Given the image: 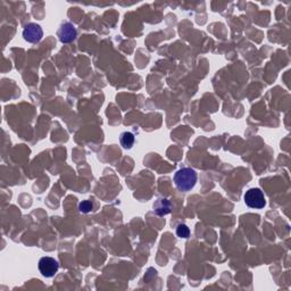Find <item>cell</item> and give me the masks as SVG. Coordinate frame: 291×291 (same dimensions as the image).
Instances as JSON below:
<instances>
[{
	"label": "cell",
	"instance_id": "9c48e42d",
	"mask_svg": "<svg viewBox=\"0 0 291 291\" xmlns=\"http://www.w3.org/2000/svg\"><path fill=\"white\" fill-rule=\"evenodd\" d=\"M93 208H94V204H93V202H90V200L81 202L80 205H79L80 212H82V213H90L91 211H93Z\"/></svg>",
	"mask_w": 291,
	"mask_h": 291
},
{
	"label": "cell",
	"instance_id": "3957f363",
	"mask_svg": "<svg viewBox=\"0 0 291 291\" xmlns=\"http://www.w3.org/2000/svg\"><path fill=\"white\" fill-rule=\"evenodd\" d=\"M59 264L53 257H42L39 260V271L43 277L53 278L58 272Z\"/></svg>",
	"mask_w": 291,
	"mask_h": 291
},
{
	"label": "cell",
	"instance_id": "7a4b0ae2",
	"mask_svg": "<svg viewBox=\"0 0 291 291\" xmlns=\"http://www.w3.org/2000/svg\"><path fill=\"white\" fill-rule=\"evenodd\" d=\"M244 203L249 208L262 209L266 206V199L263 191L258 188H252L244 193Z\"/></svg>",
	"mask_w": 291,
	"mask_h": 291
},
{
	"label": "cell",
	"instance_id": "5b68a950",
	"mask_svg": "<svg viewBox=\"0 0 291 291\" xmlns=\"http://www.w3.org/2000/svg\"><path fill=\"white\" fill-rule=\"evenodd\" d=\"M57 35L60 40V42L70 43V42L74 41L76 37H78V31H76V29L72 23L65 22L60 25V28L58 29Z\"/></svg>",
	"mask_w": 291,
	"mask_h": 291
},
{
	"label": "cell",
	"instance_id": "52a82bcc",
	"mask_svg": "<svg viewBox=\"0 0 291 291\" xmlns=\"http://www.w3.org/2000/svg\"><path fill=\"white\" fill-rule=\"evenodd\" d=\"M135 141H136V138L132 132H127V131L122 132L120 136V142L124 149H131V148L135 145Z\"/></svg>",
	"mask_w": 291,
	"mask_h": 291
},
{
	"label": "cell",
	"instance_id": "277c9868",
	"mask_svg": "<svg viewBox=\"0 0 291 291\" xmlns=\"http://www.w3.org/2000/svg\"><path fill=\"white\" fill-rule=\"evenodd\" d=\"M43 37V31L39 24L31 23L23 30V38L30 43H38Z\"/></svg>",
	"mask_w": 291,
	"mask_h": 291
},
{
	"label": "cell",
	"instance_id": "ba28073f",
	"mask_svg": "<svg viewBox=\"0 0 291 291\" xmlns=\"http://www.w3.org/2000/svg\"><path fill=\"white\" fill-rule=\"evenodd\" d=\"M176 236L183 239L189 238V236H190V229H189L186 224H178L176 227Z\"/></svg>",
	"mask_w": 291,
	"mask_h": 291
},
{
	"label": "cell",
	"instance_id": "6da1fadb",
	"mask_svg": "<svg viewBox=\"0 0 291 291\" xmlns=\"http://www.w3.org/2000/svg\"><path fill=\"white\" fill-rule=\"evenodd\" d=\"M197 173L193 168L183 167L178 170L174 174V183L177 190L182 192L190 191L191 189L195 188L197 183Z\"/></svg>",
	"mask_w": 291,
	"mask_h": 291
},
{
	"label": "cell",
	"instance_id": "8992f818",
	"mask_svg": "<svg viewBox=\"0 0 291 291\" xmlns=\"http://www.w3.org/2000/svg\"><path fill=\"white\" fill-rule=\"evenodd\" d=\"M172 211V204L166 198L157 199L154 203V212L157 216H164Z\"/></svg>",
	"mask_w": 291,
	"mask_h": 291
}]
</instances>
